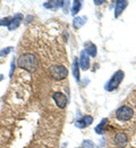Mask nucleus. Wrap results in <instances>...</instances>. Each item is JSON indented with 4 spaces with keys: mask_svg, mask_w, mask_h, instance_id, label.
<instances>
[{
    "mask_svg": "<svg viewBox=\"0 0 136 148\" xmlns=\"http://www.w3.org/2000/svg\"><path fill=\"white\" fill-rule=\"evenodd\" d=\"M14 69H15V60H13V62H12V69H10V76H12V75H13V72H14Z\"/></svg>",
    "mask_w": 136,
    "mask_h": 148,
    "instance_id": "nucleus-20",
    "label": "nucleus"
},
{
    "mask_svg": "<svg viewBox=\"0 0 136 148\" xmlns=\"http://www.w3.org/2000/svg\"><path fill=\"white\" fill-rule=\"evenodd\" d=\"M64 1H50V2H45L44 3V7L45 8H58L64 6Z\"/></svg>",
    "mask_w": 136,
    "mask_h": 148,
    "instance_id": "nucleus-12",
    "label": "nucleus"
},
{
    "mask_svg": "<svg viewBox=\"0 0 136 148\" xmlns=\"http://www.w3.org/2000/svg\"><path fill=\"white\" fill-rule=\"evenodd\" d=\"M12 47H7V48H5V49H2V50H0V56L1 57H3V56H7L10 51H12Z\"/></svg>",
    "mask_w": 136,
    "mask_h": 148,
    "instance_id": "nucleus-18",
    "label": "nucleus"
},
{
    "mask_svg": "<svg viewBox=\"0 0 136 148\" xmlns=\"http://www.w3.org/2000/svg\"><path fill=\"white\" fill-rule=\"evenodd\" d=\"M85 48H86L85 53L87 55H90L91 57H95L97 56V46L94 43L87 42V43H85Z\"/></svg>",
    "mask_w": 136,
    "mask_h": 148,
    "instance_id": "nucleus-10",
    "label": "nucleus"
},
{
    "mask_svg": "<svg viewBox=\"0 0 136 148\" xmlns=\"http://www.w3.org/2000/svg\"><path fill=\"white\" fill-rule=\"evenodd\" d=\"M133 116V110L129 106H121L116 111V117L119 121H128Z\"/></svg>",
    "mask_w": 136,
    "mask_h": 148,
    "instance_id": "nucleus-4",
    "label": "nucleus"
},
{
    "mask_svg": "<svg viewBox=\"0 0 136 148\" xmlns=\"http://www.w3.org/2000/svg\"><path fill=\"white\" fill-rule=\"evenodd\" d=\"M53 100L56 101L57 106L59 108H65L66 105H67V97L64 95L62 92H55L52 96Z\"/></svg>",
    "mask_w": 136,
    "mask_h": 148,
    "instance_id": "nucleus-5",
    "label": "nucleus"
},
{
    "mask_svg": "<svg viewBox=\"0 0 136 148\" xmlns=\"http://www.w3.org/2000/svg\"><path fill=\"white\" fill-rule=\"evenodd\" d=\"M10 21H12V17H6V18L0 19V25H1V26H3V25L8 26V25L10 24Z\"/></svg>",
    "mask_w": 136,
    "mask_h": 148,
    "instance_id": "nucleus-17",
    "label": "nucleus"
},
{
    "mask_svg": "<svg viewBox=\"0 0 136 148\" xmlns=\"http://www.w3.org/2000/svg\"><path fill=\"white\" fill-rule=\"evenodd\" d=\"M124 75H125V73H124L122 71H117L116 73L114 74V76L111 77V80L107 83V90L112 91V90L117 89V88H118V86L120 84V82L122 81Z\"/></svg>",
    "mask_w": 136,
    "mask_h": 148,
    "instance_id": "nucleus-3",
    "label": "nucleus"
},
{
    "mask_svg": "<svg viewBox=\"0 0 136 148\" xmlns=\"http://www.w3.org/2000/svg\"><path fill=\"white\" fill-rule=\"evenodd\" d=\"M79 65L83 70H87L90 67V58L85 51L81 53V58H79Z\"/></svg>",
    "mask_w": 136,
    "mask_h": 148,
    "instance_id": "nucleus-8",
    "label": "nucleus"
},
{
    "mask_svg": "<svg viewBox=\"0 0 136 148\" xmlns=\"http://www.w3.org/2000/svg\"><path fill=\"white\" fill-rule=\"evenodd\" d=\"M18 66L20 69H24L33 73L39 69V59L34 54H31V53L23 54L18 58Z\"/></svg>",
    "mask_w": 136,
    "mask_h": 148,
    "instance_id": "nucleus-1",
    "label": "nucleus"
},
{
    "mask_svg": "<svg viewBox=\"0 0 136 148\" xmlns=\"http://www.w3.org/2000/svg\"><path fill=\"white\" fill-rule=\"evenodd\" d=\"M83 147H93V143H91V141H85L84 144H83Z\"/></svg>",
    "mask_w": 136,
    "mask_h": 148,
    "instance_id": "nucleus-19",
    "label": "nucleus"
},
{
    "mask_svg": "<svg viewBox=\"0 0 136 148\" xmlns=\"http://www.w3.org/2000/svg\"><path fill=\"white\" fill-rule=\"evenodd\" d=\"M127 143H128V137H127V134L125 132L117 133L116 137H115V144H116L118 147L120 148L125 147L127 145Z\"/></svg>",
    "mask_w": 136,
    "mask_h": 148,
    "instance_id": "nucleus-6",
    "label": "nucleus"
},
{
    "mask_svg": "<svg viewBox=\"0 0 136 148\" xmlns=\"http://www.w3.org/2000/svg\"><path fill=\"white\" fill-rule=\"evenodd\" d=\"M22 21H23V15H20V14H17L16 16L12 17L10 24L8 25V30H9V31H14V30H16V29L20 26V24Z\"/></svg>",
    "mask_w": 136,
    "mask_h": 148,
    "instance_id": "nucleus-7",
    "label": "nucleus"
},
{
    "mask_svg": "<svg viewBox=\"0 0 136 148\" xmlns=\"http://www.w3.org/2000/svg\"><path fill=\"white\" fill-rule=\"evenodd\" d=\"M81 6H82V2H81V1H75V2H74L73 9H72V14H73V15H76L78 12H79Z\"/></svg>",
    "mask_w": 136,
    "mask_h": 148,
    "instance_id": "nucleus-16",
    "label": "nucleus"
},
{
    "mask_svg": "<svg viewBox=\"0 0 136 148\" xmlns=\"http://www.w3.org/2000/svg\"><path fill=\"white\" fill-rule=\"evenodd\" d=\"M127 1H121V0H118L116 1V8H115V16L118 17L121 13H122V10L127 7Z\"/></svg>",
    "mask_w": 136,
    "mask_h": 148,
    "instance_id": "nucleus-9",
    "label": "nucleus"
},
{
    "mask_svg": "<svg viewBox=\"0 0 136 148\" xmlns=\"http://www.w3.org/2000/svg\"><path fill=\"white\" fill-rule=\"evenodd\" d=\"M3 80V75L2 74H0V81H2Z\"/></svg>",
    "mask_w": 136,
    "mask_h": 148,
    "instance_id": "nucleus-22",
    "label": "nucleus"
},
{
    "mask_svg": "<svg viewBox=\"0 0 136 148\" xmlns=\"http://www.w3.org/2000/svg\"><path fill=\"white\" fill-rule=\"evenodd\" d=\"M94 3H95V5H101V3H104V1H103V0H100V1L97 0V1H94Z\"/></svg>",
    "mask_w": 136,
    "mask_h": 148,
    "instance_id": "nucleus-21",
    "label": "nucleus"
},
{
    "mask_svg": "<svg viewBox=\"0 0 136 148\" xmlns=\"http://www.w3.org/2000/svg\"><path fill=\"white\" fill-rule=\"evenodd\" d=\"M107 123H108V119H104V120H102L101 121V123L97 125V128H95V131H97V133L99 134H102L103 132H104V127L107 125Z\"/></svg>",
    "mask_w": 136,
    "mask_h": 148,
    "instance_id": "nucleus-13",
    "label": "nucleus"
},
{
    "mask_svg": "<svg viewBox=\"0 0 136 148\" xmlns=\"http://www.w3.org/2000/svg\"><path fill=\"white\" fill-rule=\"evenodd\" d=\"M81 122H83V123H81V124H78V123H77V125L79 127V128H83V127H87V125L92 124V122H93V117H92V116H90V115H87V116H84V117H83V120H82Z\"/></svg>",
    "mask_w": 136,
    "mask_h": 148,
    "instance_id": "nucleus-11",
    "label": "nucleus"
},
{
    "mask_svg": "<svg viewBox=\"0 0 136 148\" xmlns=\"http://www.w3.org/2000/svg\"><path fill=\"white\" fill-rule=\"evenodd\" d=\"M73 72H74V76H75V79L79 81V69H78V62L77 59H75V62H74V65H73Z\"/></svg>",
    "mask_w": 136,
    "mask_h": 148,
    "instance_id": "nucleus-15",
    "label": "nucleus"
},
{
    "mask_svg": "<svg viewBox=\"0 0 136 148\" xmlns=\"http://www.w3.org/2000/svg\"><path fill=\"white\" fill-rule=\"evenodd\" d=\"M85 22H86V17H77V18H75L74 19V27L75 29L81 27Z\"/></svg>",
    "mask_w": 136,
    "mask_h": 148,
    "instance_id": "nucleus-14",
    "label": "nucleus"
},
{
    "mask_svg": "<svg viewBox=\"0 0 136 148\" xmlns=\"http://www.w3.org/2000/svg\"><path fill=\"white\" fill-rule=\"evenodd\" d=\"M50 74L57 80H64L68 76V70L62 65H53L50 69Z\"/></svg>",
    "mask_w": 136,
    "mask_h": 148,
    "instance_id": "nucleus-2",
    "label": "nucleus"
}]
</instances>
